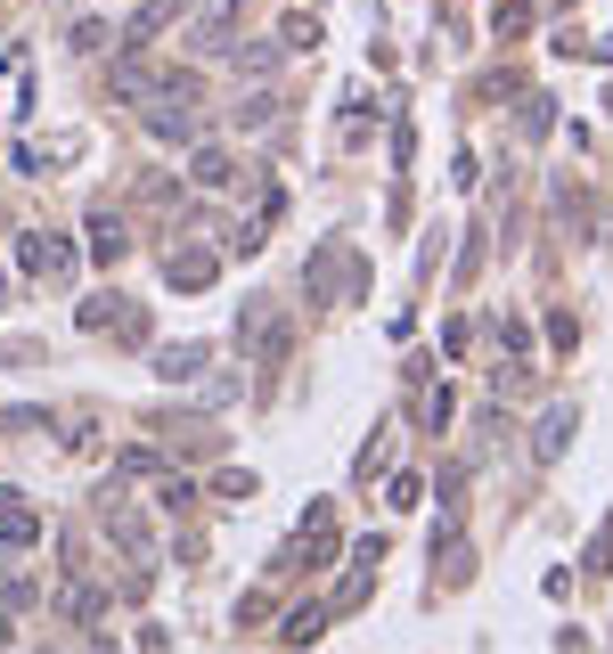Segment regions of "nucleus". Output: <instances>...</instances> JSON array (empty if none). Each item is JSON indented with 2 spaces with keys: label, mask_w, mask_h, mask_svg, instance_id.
I'll return each mask as SVG.
<instances>
[{
  "label": "nucleus",
  "mask_w": 613,
  "mask_h": 654,
  "mask_svg": "<svg viewBox=\"0 0 613 654\" xmlns=\"http://www.w3.org/2000/svg\"><path fill=\"white\" fill-rule=\"evenodd\" d=\"M91 246H98V255H107V262H115V255H123V229H115L107 214H98V221H91Z\"/></svg>",
  "instance_id": "obj_4"
},
{
  "label": "nucleus",
  "mask_w": 613,
  "mask_h": 654,
  "mask_svg": "<svg viewBox=\"0 0 613 654\" xmlns=\"http://www.w3.org/2000/svg\"><path fill=\"white\" fill-rule=\"evenodd\" d=\"M17 255H25L33 279H66V270H74V246H66V238H41V229H33L25 246H17Z\"/></svg>",
  "instance_id": "obj_2"
},
{
  "label": "nucleus",
  "mask_w": 613,
  "mask_h": 654,
  "mask_svg": "<svg viewBox=\"0 0 613 654\" xmlns=\"http://www.w3.org/2000/svg\"><path fill=\"white\" fill-rule=\"evenodd\" d=\"M33 540H41V516L17 491H0V548H33Z\"/></svg>",
  "instance_id": "obj_3"
},
{
  "label": "nucleus",
  "mask_w": 613,
  "mask_h": 654,
  "mask_svg": "<svg viewBox=\"0 0 613 654\" xmlns=\"http://www.w3.org/2000/svg\"><path fill=\"white\" fill-rule=\"evenodd\" d=\"M573 426H581V417H573V401H557V409L540 417V434H532V458H540V467H557V458H564V442H573Z\"/></svg>",
  "instance_id": "obj_1"
}]
</instances>
